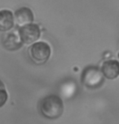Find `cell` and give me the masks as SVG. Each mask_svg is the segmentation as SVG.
Here are the masks:
<instances>
[{"mask_svg": "<svg viewBox=\"0 0 119 124\" xmlns=\"http://www.w3.org/2000/svg\"><path fill=\"white\" fill-rule=\"evenodd\" d=\"M39 110L42 115L46 118H59L64 111V103L59 96L48 95L40 101Z\"/></svg>", "mask_w": 119, "mask_h": 124, "instance_id": "cell-1", "label": "cell"}, {"mask_svg": "<svg viewBox=\"0 0 119 124\" xmlns=\"http://www.w3.org/2000/svg\"><path fill=\"white\" fill-rule=\"evenodd\" d=\"M101 72L109 79L118 78L119 76V62L113 59L105 61L102 65Z\"/></svg>", "mask_w": 119, "mask_h": 124, "instance_id": "cell-5", "label": "cell"}, {"mask_svg": "<svg viewBox=\"0 0 119 124\" xmlns=\"http://www.w3.org/2000/svg\"><path fill=\"white\" fill-rule=\"evenodd\" d=\"M8 95L5 89L4 84L0 79V108L5 105V103L8 101Z\"/></svg>", "mask_w": 119, "mask_h": 124, "instance_id": "cell-9", "label": "cell"}, {"mask_svg": "<svg viewBox=\"0 0 119 124\" xmlns=\"http://www.w3.org/2000/svg\"><path fill=\"white\" fill-rule=\"evenodd\" d=\"M2 43L3 47L9 51H15L22 47L20 39L13 32H8L4 34L2 38Z\"/></svg>", "mask_w": 119, "mask_h": 124, "instance_id": "cell-7", "label": "cell"}, {"mask_svg": "<svg viewBox=\"0 0 119 124\" xmlns=\"http://www.w3.org/2000/svg\"><path fill=\"white\" fill-rule=\"evenodd\" d=\"M118 57H119V54H118Z\"/></svg>", "mask_w": 119, "mask_h": 124, "instance_id": "cell-10", "label": "cell"}, {"mask_svg": "<svg viewBox=\"0 0 119 124\" xmlns=\"http://www.w3.org/2000/svg\"><path fill=\"white\" fill-rule=\"evenodd\" d=\"M104 81L101 70L95 66L86 67L82 74V83L88 88L95 89L100 88Z\"/></svg>", "mask_w": 119, "mask_h": 124, "instance_id": "cell-2", "label": "cell"}, {"mask_svg": "<svg viewBox=\"0 0 119 124\" xmlns=\"http://www.w3.org/2000/svg\"><path fill=\"white\" fill-rule=\"evenodd\" d=\"M41 35L40 28L38 24H30L19 29V36L22 43L32 44L36 41Z\"/></svg>", "mask_w": 119, "mask_h": 124, "instance_id": "cell-4", "label": "cell"}, {"mask_svg": "<svg viewBox=\"0 0 119 124\" xmlns=\"http://www.w3.org/2000/svg\"><path fill=\"white\" fill-rule=\"evenodd\" d=\"M34 19V14L29 8H21L15 12L16 22L20 27L32 24Z\"/></svg>", "mask_w": 119, "mask_h": 124, "instance_id": "cell-6", "label": "cell"}, {"mask_svg": "<svg viewBox=\"0 0 119 124\" xmlns=\"http://www.w3.org/2000/svg\"><path fill=\"white\" fill-rule=\"evenodd\" d=\"M51 47L43 41L34 43L29 49V54L31 59L37 64H43L51 56Z\"/></svg>", "mask_w": 119, "mask_h": 124, "instance_id": "cell-3", "label": "cell"}, {"mask_svg": "<svg viewBox=\"0 0 119 124\" xmlns=\"http://www.w3.org/2000/svg\"><path fill=\"white\" fill-rule=\"evenodd\" d=\"M14 26V15L9 10L0 11V32H8Z\"/></svg>", "mask_w": 119, "mask_h": 124, "instance_id": "cell-8", "label": "cell"}]
</instances>
